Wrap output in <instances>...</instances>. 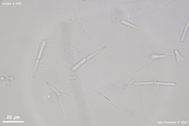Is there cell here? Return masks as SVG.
Here are the masks:
<instances>
[{"label":"cell","instance_id":"6da1fadb","mask_svg":"<svg viewBox=\"0 0 189 126\" xmlns=\"http://www.w3.org/2000/svg\"><path fill=\"white\" fill-rule=\"evenodd\" d=\"M46 44H47L46 40H43V41H41V44H40V51H39L37 57H36V59H35V61L34 69H34V70H33V75H32L33 79H35V77H36V72H37L38 66H39V64H40V59H41V57H42L43 53H44V48H45V46H46Z\"/></svg>","mask_w":189,"mask_h":126},{"label":"cell","instance_id":"7a4b0ae2","mask_svg":"<svg viewBox=\"0 0 189 126\" xmlns=\"http://www.w3.org/2000/svg\"><path fill=\"white\" fill-rule=\"evenodd\" d=\"M150 56H151V58H150V60L147 62V64L144 66H143L141 69H140L139 70L136 71L135 73H137V72H138V71L141 70V69H143V68H145L146 66H147L148 65L151 63V62H152V61H154V60H158V59H162V58H166L167 57V55H165V54H151L150 55Z\"/></svg>","mask_w":189,"mask_h":126},{"label":"cell","instance_id":"3957f363","mask_svg":"<svg viewBox=\"0 0 189 126\" xmlns=\"http://www.w3.org/2000/svg\"><path fill=\"white\" fill-rule=\"evenodd\" d=\"M174 53H175V55H176V64L178 65L179 66H184L186 64V60H185V57L180 55L178 49H175L174 50Z\"/></svg>","mask_w":189,"mask_h":126},{"label":"cell","instance_id":"277c9868","mask_svg":"<svg viewBox=\"0 0 189 126\" xmlns=\"http://www.w3.org/2000/svg\"><path fill=\"white\" fill-rule=\"evenodd\" d=\"M86 88H88L89 89V90H91V91H94V93H95V94H96V95H99V96H101V97H103V98H104V99H106L107 100V101H109V102H110V103L111 104H113V105H114V107H116L117 109V110H119V108L118 107H117L116 106H115L114 104V102H112V101H110V99H108L107 97H106L105 95H103V94H102V92L101 91H98V90H97L96 88H94V87L93 86H92V85H90V84H86Z\"/></svg>","mask_w":189,"mask_h":126},{"label":"cell","instance_id":"5b68a950","mask_svg":"<svg viewBox=\"0 0 189 126\" xmlns=\"http://www.w3.org/2000/svg\"><path fill=\"white\" fill-rule=\"evenodd\" d=\"M46 84L49 87V88H50L51 89V90H52L53 91H54V92L55 93V95H56V96H57V102H58V106H59L60 110H61V111H62V113L63 114V111H62V107H61V105H60V102H59V98L61 97V95H62V92H61V91H59L58 90H57V88H55V87L53 86L51 84H50L49 82H47Z\"/></svg>","mask_w":189,"mask_h":126},{"label":"cell","instance_id":"8992f818","mask_svg":"<svg viewBox=\"0 0 189 126\" xmlns=\"http://www.w3.org/2000/svg\"><path fill=\"white\" fill-rule=\"evenodd\" d=\"M70 7H71V10H72V11H73V16H74V18H75V20L77 21V22L79 23V25L82 28V29H83V32H84V33L86 34V35H87V37L89 39V37H88V35H87V33H86V32L85 30H84V29H83V27H82L81 24L80 23V21H79V18H78V15H77V11H76V9H75V6H74V3L73 2H71L70 3Z\"/></svg>","mask_w":189,"mask_h":126},{"label":"cell","instance_id":"52a82bcc","mask_svg":"<svg viewBox=\"0 0 189 126\" xmlns=\"http://www.w3.org/2000/svg\"><path fill=\"white\" fill-rule=\"evenodd\" d=\"M121 22L123 24H125V25H126V26H128V27H130V28H132V29H136V30H137V31H141V28H140V27L137 26V25H136V24H131V23L128 22V21L121 20Z\"/></svg>","mask_w":189,"mask_h":126},{"label":"cell","instance_id":"ba28073f","mask_svg":"<svg viewBox=\"0 0 189 126\" xmlns=\"http://www.w3.org/2000/svg\"><path fill=\"white\" fill-rule=\"evenodd\" d=\"M106 48V46H103V47H101V48H99V50H97L96 51H94V52H93L92 54H91L90 55L86 56V57H87V59L90 60L91 58H92V57H94V56H95L96 55H98V54H99L100 52H102V51H103V50H105Z\"/></svg>","mask_w":189,"mask_h":126},{"label":"cell","instance_id":"9c48e42d","mask_svg":"<svg viewBox=\"0 0 189 126\" xmlns=\"http://www.w3.org/2000/svg\"><path fill=\"white\" fill-rule=\"evenodd\" d=\"M87 61H88V59H87V57H84V58H82V59L80 60L79 62H78V63H77V64L75 65L74 66H73V68H72V71H73V72H74L76 69H77L78 68H80V66L81 65L84 64V63H85Z\"/></svg>","mask_w":189,"mask_h":126},{"label":"cell","instance_id":"30bf717a","mask_svg":"<svg viewBox=\"0 0 189 126\" xmlns=\"http://www.w3.org/2000/svg\"><path fill=\"white\" fill-rule=\"evenodd\" d=\"M188 24H189V21H187L186 24H185V30H184V33H183L182 36H181V39H180V41L181 42H184L185 40V36H186V34H187V31L188 29Z\"/></svg>","mask_w":189,"mask_h":126}]
</instances>
